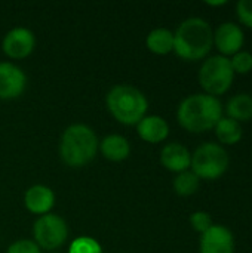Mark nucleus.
Listing matches in <instances>:
<instances>
[{"label":"nucleus","instance_id":"nucleus-18","mask_svg":"<svg viewBox=\"0 0 252 253\" xmlns=\"http://www.w3.org/2000/svg\"><path fill=\"white\" fill-rule=\"evenodd\" d=\"M214 129H215V135L218 141L224 145H235L244 136L242 125L229 117H221Z\"/></svg>","mask_w":252,"mask_h":253},{"label":"nucleus","instance_id":"nucleus-15","mask_svg":"<svg viewBox=\"0 0 252 253\" xmlns=\"http://www.w3.org/2000/svg\"><path fill=\"white\" fill-rule=\"evenodd\" d=\"M101 153L105 159L110 162H123L128 159L131 153V145L125 136L120 135H108L102 139L101 145Z\"/></svg>","mask_w":252,"mask_h":253},{"label":"nucleus","instance_id":"nucleus-11","mask_svg":"<svg viewBox=\"0 0 252 253\" xmlns=\"http://www.w3.org/2000/svg\"><path fill=\"white\" fill-rule=\"evenodd\" d=\"M24 71L12 62H0V99H15L25 89Z\"/></svg>","mask_w":252,"mask_h":253},{"label":"nucleus","instance_id":"nucleus-1","mask_svg":"<svg viewBox=\"0 0 252 253\" xmlns=\"http://www.w3.org/2000/svg\"><path fill=\"white\" fill-rule=\"evenodd\" d=\"M221 117V101L208 93H193L184 98L177 110V120L180 126L192 133H202L214 129Z\"/></svg>","mask_w":252,"mask_h":253},{"label":"nucleus","instance_id":"nucleus-23","mask_svg":"<svg viewBox=\"0 0 252 253\" xmlns=\"http://www.w3.org/2000/svg\"><path fill=\"white\" fill-rule=\"evenodd\" d=\"M236 13L245 27L252 28V0H239L236 4Z\"/></svg>","mask_w":252,"mask_h":253},{"label":"nucleus","instance_id":"nucleus-17","mask_svg":"<svg viewBox=\"0 0 252 253\" xmlns=\"http://www.w3.org/2000/svg\"><path fill=\"white\" fill-rule=\"evenodd\" d=\"M149 50L156 55H166L174 50V33L168 28H154L146 39Z\"/></svg>","mask_w":252,"mask_h":253},{"label":"nucleus","instance_id":"nucleus-24","mask_svg":"<svg viewBox=\"0 0 252 253\" xmlns=\"http://www.w3.org/2000/svg\"><path fill=\"white\" fill-rule=\"evenodd\" d=\"M6 253H40L39 246L36 245V242L31 240H18L15 243H12L7 249Z\"/></svg>","mask_w":252,"mask_h":253},{"label":"nucleus","instance_id":"nucleus-8","mask_svg":"<svg viewBox=\"0 0 252 253\" xmlns=\"http://www.w3.org/2000/svg\"><path fill=\"white\" fill-rule=\"evenodd\" d=\"M245 43V34L241 25L227 21L217 27L214 31V44L223 56H233L242 50Z\"/></svg>","mask_w":252,"mask_h":253},{"label":"nucleus","instance_id":"nucleus-20","mask_svg":"<svg viewBox=\"0 0 252 253\" xmlns=\"http://www.w3.org/2000/svg\"><path fill=\"white\" fill-rule=\"evenodd\" d=\"M68 253H102V249L97 240L82 236L73 240Z\"/></svg>","mask_w":252,"mask_h":253},{"label":"nucleus","instance_id":"nucleus-21","mask_svg":"<svg viewBox=\"0 0 252 253\" xmlns=\"http://www.w3.org/2000/svg\"><path fill=\"white\" fill-rule=\"evenodd\" d=\"M230 64L235 74H248L252 71V53L248 50H239L230 58Z\"/></svg>","mask_w":252,"mask_h":253},{"label":"nucleus","instance_id":"nucleus-13","mask_svg":"<svg viewBox=\"0 0 252 253\" xmlns=\"http://www.w3.org/2000/svg\"><path fill=\"white\" fill-rule=\"evenodd\" d=\"M25 208L36 215H46L50 212V209L55 205V194L53 191L46 185H33L25 191L24 196Z\"/></svg>","mask_w":252,"mask_h":253},{"label":"nucleus","instance_id":"nucleus-5","mask_svg":"<svg viewBox=\"0 0 252 253\" xmlns=\"http://www.w3.org/2000/svg\"><path fill=\"white\" fill-rule=\"evenodd\" d=\"M230 159L226 148L217 142H205L192 154V172L199 179L214 181L223 176L229 168Z\"/></svg>","mask_w":252,"mask_h":253},{"label":"nucleus","instance_id":"nucleus-14","mask_svg":"<svg viewBox=\"0 0 252 253\" xmlns=\"http://www.w3.org/2000/svg\"><path fill=\"white\" fill-rule=\"evenodd\" d=\"M137 132L141 139L149 144H157L168 138L169 126L160 116H146L137 126Z\"/></svg>","mask_w":252,"mask_h":253},{"label":"nucleus","instance_id":"nucleus-3","mask_svg":"<svg viewBox=\"0 0 252 253\" xmlns=\"http://www.w3.org/2000/svg\"><path fill=\"white\" fill-rule=\"evenodd\" d=\"M98 150V138L86 125L68 126L59 142V156L70 168H82L91 163Z\"/></svg>","mask_w":252,"mask_h":253},{"label":"nucleus","instance_id":"nucleus-19","mask_svg":"<svg viewBox=\"0 0 252 253\" xmlns=\"http://www.w3.org/2000/svg\"><path fill=\"white\" fill-rule=\"evenodd\" d=\"M199 184H201V179L192 170H186V172L178 173L177 178L174 179V190L178 196L187 197L198 191Z\"/></svg>","mask_w":252,"mask_h":253},{"label":"nucleus","instance_id":"nucleus-9","mask_svg":"<svg viewBox=\"0 0 252 253\" xmlns=\"http://www.w3.org/2000/svg\"><path fill=\"white\" fill-rule=\"evenodd\" d=\"M34 44H36V39L33 31L24 27H16L4 36L1 47L9 58L24 59L33 52Z\"/></svg>","mask_w":252,"mask_h":253},{"label":"nucleus","instance_id":"nucleus-12","mask_svg":"<svg viewBox=\"0 0 252 253\" xmlns=\"http://www.w3.org/2000/svg\"><path fill=\"white\" fill-rule=\"evenodd\" d=\"M160 163L171 172H186L192 165V153L180 142L166 144L160 151Z\"/></svg>","mask_w":252,"mask_h":253},{"label":"nucleus","instance_id":"nucleus-2","mask_svg":"<svg viewBox=\"0 0 252 253\" xmlns=\"http://www.w3.org/2000/svg\"><path fill=\"white\" fill-rule=\"evenodd\" d=\"M214 46L211 24L199 16L184 19L174 33V50L184 61L203 59Z\"/></svg>","mask_w":252,"mask_h":253},{"label":"nucleus","instance_id":"nucleus-7","mask_svg":"<svg viewBox=\"0 0 252 253\" xmlns=\"http://www.w3.org/2000/svg\"><path fill=\"white\" fill-rule=\"evenodd\" d=\"M33 236L36 245L46 251H53L62 246L68 236L65 221L53 213L42 215L33 227Z\"/></svg>","mask_w":252,"mask_h":253},{"label":"nucleus","instance_id":"nucleus-10","mask_svg":"<svg viewBox=\"0 0 252 253\" xmlns=\"http://www.w3.org/2000/svg\"><path fill=\"white\" fill-rule=\"evenodd\" d=\"M201 253H235V236L224 225H212L201 237Z\"/></svg>","mask_w":252,"mask_h":253},{"label":"nucleus","instance_id":"nucleus-25","mask_svg":"<svg viewBox=\"0 0 252 253\" xmlns=\"http://www.w3.org/2000/svg\"><path fill=\"white\" fill-rule=\"evenodd\" d=\"M226 3H227L226 0H220V1H211V0H208L206 1V4H209V6H223Z\"/></svg>","mask_w":252,"mask_h":253},{"label":"nucleus","instance_id":"nucleus-16","mask_svg":"<svg viewBox=\"0 0 252 253\" xmlns=\"http://www.w3.org/2000/svg\"><path fill=\"white\" fill-rule=\"evenodd\" d=\"M226 113L229 119L236 122H250L252 119V95L236 93L227 101Z\"/></svg>","mask_w":252,"mask_h":253},{"label":"nucleus","instance_id":"nucleus-4","mask_svg":"<svg viewBox=\"0 0 252 253\" xmlns=\"http://www.w3.org/2000/svg\"><path fill=\"white\" fill-rule=\"evenodd\" d=\"M107 108L111 116L123 125H138L147 113L146 95L129 84H117L107 93Z\"/></svg>","mask_w":252,"mask_h":253},{"label":"nucleus","instance_id":"nucleus-22","mask_svg":"<svg viewBox=\"0 0 252 253\" xmlns=\"http://www.w3.org/2000/svg\"><path fill=\"white\" fill-rule=\"evenodd\" d=\"M190 224H192L193 230L198 231V233H201V234L206 233V231L214 225V224H212V218L209 216V213H206V212H203V211L195 212V213L190 216Z\"/></svg>","mask_w":252,"mask_h":253},{"label":"nucleus","instance_id":"nucleus-6","mask_svg":"<svg viewBox=\"0 0 252 253\" xmlns=\"http://www.w3.org/2000/svg\"><path fill=\"white\" fill-rule=\"evenodd\" d=\"M235 80V71L230 64V58L223 55H214L203 61L199 70V83L205 93L217 96L226 93Z\"/></svg>","mask_w":252,"mask_h":253}]
</instances>
